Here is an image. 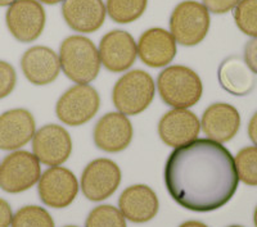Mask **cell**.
Segmentation results:
<instances>
[{
    "label": "cell",
    "mask_w": 257,
    "mask_h": 227,
    "mask_svg": "<svg viewBox=\"0 0 257 227\" xmlns=\"http://www.w3.org/2000/svg\"><path fill=\"white\" fill-rule=\"evenodd\" d=\"M164 176L171 198L193 212L224 207L239 182L230 151L210 139H196L176 148L167 159Z\"/></svg>",
    "instance_id": "1"
},
{
    "label": "cell",
    "mask_w": 257,
    "mask_h": 227,
    "mask_svg": "<svg viewBox=\"0 0 257 227\" xmlns=\"http://www.w3.org/2000/svg\"><path fill=\"white\" fill-rule=\"evenodd\" d=\"M63 73L76 84H89L100 71L99 52L90 39L73 35L64 39L59 49Z\"/></svg>",
    "instance_id": "2"
},
{
    "label": "cell",
    "mask_w": 257,
    "mask_h": 227,
    "mask_svg": "<svg viewBox=\"0 0 257 227\" xmlns=\"http://www.w3.org/2000/svg\"><path fill=\"white\" fill-rule=\"evenodd\" d=\"M157 89L169 107L187 109L199 102L203 94L199 76L185 66H171L158 75Z\"/></svg>",
    "instance_id": "3"
},
{
    "label": "cell",
    "mask_w": 257,
    "mask_h": 227,
    "mask_svg": "<svg viewBox=\"0 0 257 227\" xmlns=\"http://www.w3.org/2000/svg\"><path fill=\"white\" fill-rule=\"evenodd\" d=\"M155 82L146 71L125 73L116 82L112 93L114 107L125 116H137L146 111L155 98Z\"/></svg>",
    "instance_id": "4"
},
{
    "label": "cell",
    "mask_w": 257,
    "mask_h": 227,
    "mask_svg": "<svg viewBox=\"0 0 257 227\" xmlns=\"http://www.w3.org/2000/svg\"><path fill=\"white\" fill-rule=\"evenodd\" d=\"M210 29V15L203 4L185 0L175 7L170 17V32L183 47L202 43Z\"/></svg>",
    "instance_id": "5"
},
{
    "label": "cell",
    "mask_w": 257,
    "mask_h": 227,
    "mask_svg": "<svg viewBox=\"0 0 257 227\" xmlns=\"http://www.w3.org/2000/svg\"><path fill=\"white\" fill-rule=\"evenodd\" d=\"M100 107L99 94L88 84H77L61 96L56 105V114L68 126H81L89 122Z\"/></svg>",
    "instance_id": "6"
},
{
    "label": "cell",
    "mask_w": 257,
    "mask_h": 227,
    "mask_svg": "<svg viewBox=\"0 0 257 227\" xmlns=\"http://www.w3.org/2000/svg\"><path fill=\"white\" fill-rule=\"evenodd\" d=\"M40 162L26 150H17L4 158L0 164V187L17 194L29 190L40 178Z\"/></svg>",
    "instance_id": "7"
},
{
    "label": "cell",
    "mask_w": 257,
    "mask_h": 227,
    "mask_svg": "<svg viewBox=\"0 0 257 227\" xmlns=\"http://www.w3.org/2000/svg\"><path fill=\"white\" fill-rule=\"evenodd\" d=\"M45 11L38 0H16L7 11L9 32L20 43L35 41L45 27Z\"/></svg>",
    "instance_id": "8"
},
{
    "label": "cell",
    "mask_w": 257,
    "mask_h": 227,
    "mask_svg": "<svg viewBox=\"0 0 257 227\" xmlns=\"http://www.w3.org/2000/svg\"><path fill=\"white\" fill-rule=\"evenodd\" d=\"M121 183L120 167L113 160L99 158L86 166L81 176V190L91 201H100L118 189Z\"/></svg>",
    "instance_id": "9"
},
{
    "label": "cell",
    "mask_w": 257,
    "mask_h": 227,
    "mask_svg": "<svg viewBox=\"0 0 257 227\" xmlns=\"http://www.w3.org/2000/svg\"><path fill=\"white\" fill-rule=\"evenodd\" d=\"M39 195L41 201L52 208L68 207L79 192V182L70 169L52 167L40 176Z\"/></svg>",
    "instance_id": "10"
},
{
    "label": "cell",
    "mask_w": 257,
    "mask_h": 227,
    "mask_svg": "<svg viewBox=\"0 0 257 227\" xmlns=\"http://www.w3.org/2000/svg\"><path fill=\"white\" fill-rule=\"evenodd\" d=\"M32 150L39 162L47 166H61L70 158L72 140L66 128L50 125L41 127L32 137Z\"/></svg>",
    "instance_id": "11"
},
{
    "label": "cell",
    "mask_w": 257,
    "mask_h": 227,
    "mask_svg": "<svg viewBox=\"0 0 257 227\" xmlns=\"http://www.w3.org/2000/svg\"><path fill=\"white\" fill-rule=\"evenodd\" d=\"M137 56V43L128 32L113 30L105 34L100 40V63L109 72L120 73L127 71L134 64Z\"/></svg>",
    "instance_id": "12"
},
{
    "label": "cell",
    "mask_w": 257,
    "mask_h": 227,
    "mask_svg": "<svg viewBox=\"0 0 257 227\" xmlns=\"http://www.w3.org/2000/svg\"><path fill=\"white\" fill-rule=\"evenodd\" d=\"M201 131L198 117L188 109L167 112L158 123V135L166 145L179 148L197 139Z\"/></svg>",
    "instance_id": "13"
},
{
    "label": "cell",
    "mask_w": 257,
    "mask_h": 227,
    "mask_svg": "<svg viewBox=\"0 0 257 227\" xmlns=\"http://www.w3.org/2000/svg\"><path fill=\"white\" fill-rule=\"evenodd\" d=\"M94 143L108 153L125 150L133 140V125L125 114L120 112L107 113L95 123Z\"/></svg>",
    "instance_id": "14"
},
{
    "label": "cell",
    "mask_w": 257,
    "mask_h": 227,
    "mask_svg": "<svg viewBox=\"0 0 257 227\" xmlns=\"http://www.w3.org/2000/svg\"><path fill=\"white\" fill-rule=\"evenodd\" d=\"M137 50L144 64L153 68L165 67L175 58L176 41L171 32L156 27L142 34Z\"/></svg>",
    "instance_id": "15"
},
{
    "label": "cell",
    "mask_w": 257,
    "mask_h": 227,
    "mask_svg": "<svg viewBox=\"0 0 257 227\" xmlns=\"http://www.w3.org/2000/svg\"><path fill=\"white\" fill-rule=\"evenodd\" d=\"M105 6L102 0H63L62 16L73 31L93 34L105 20Z\"/></svg>",
    "instance_id": "16"
},
{
    "label": "cell",
    "mask_w": 257,
    "mask_h": 227,
    "mask_svg": "<svg viewBox=\"0 0 257 227\" xmlns=\"http://www.w3.org/2000/svg\"><path fill=\"white\" fill-rule=\"evenodd\" d=\"M21 68L25 77L36 86L52 84L61 71L59 57L47 47H32L22 56Z\"/></svg>",
    "instance_id": "17"
},
{
    "label": "cell",
    "mask_w": 257,
    "mask_h": 227,
    "mask_svg": "<svg viewBox=\"0 0 257 227\" xmlns=\"http://www.w3.org/2000/svg\"><path fill=\"white\" fill-rule=\"evenodd\" d=\"M35 135V120L26 109L18 108L0 114V149L16 150Z\"/></svg>",
    "instance_id": "18"
},
{
    "label": "cell",
    "mask_w": 257,
    "mask_h": 227,
    "mask_svg": "<svg viewBox=\"0 0 257 227\" xmlns=\"http://www.w3.org/2000/svg\"><path fill=\"white\" fill-rule=\"evenodd\" d=\"M202 131L216 143H226L237 135L240 126V116L233 105L215 103L202 116Z\"/></svg>",
    "instance_id": "19"
},
{
    "label": "cell",
    "mask_w": 257,
    "mask_h": 227,
    "mask_svg": "<svg viewBox=\"0 0 257 227\" xmlns=\"http://www.w3.org/2000/svg\"><path fill=\"white\" fill-rule=\"evenodd\" d=\"M120 212L126 219L134 223H144L155 218L158 212L156 192L147 185H133L123 190L118 199Z\"/></svg>",
    "instance_id": "20"
},
{
    "label": "cell",
    "mask_w": 257,
    "mask_h": 227,
    "mask_svg": "<svg viewBox=\"0 0 257 227\" xmlns=\"http://www.w3.org/2000/svg\"><path fill=\"white\" fill-rule=\"evenodd\" d=\"M219 82L225 91L231 95H248L254 89L256 77L251 68L240 57H229L219 67Z\"/></svg>",
    "instance_id": "21"
},
{
    "label": "cell",
    "mask_w": 257,
    "mask_h": 227,
    "mask_svg": "<svg viewBox=\"0 0 257 227\" xmlns=\"http://www.w3.org/2000/svg\"><path fill=\"white\" fill-rule=\"evenodd\" d=\"M147 3L148 0H107L105 11L116 24H132L142 17Z\"/></svg>",
    "instance_id": "22"
},
{
    "label": "cell",
    "mask_w": 257,
    "mask_h": 227,
    "mask_svg": "<svg viewBox=\"0 0 257 227\" xmlns=\"http://www.w3.org/2000/svg\"><path fill=\"white\" fill-rule=\"evenodd\" d=\"M234 162L238 178L248 186H257V146L243 148Z\"/></svg>",
    "instance_id": "23"
},
{
    "label": "cell",
    "mask_w": 257,
    "mask_h": 227,
    "mask_svg": "<svg viewBox=\"0 0 257 227\" xmlns=\"http://www.w3.org/2000/svg\"><path fill=\"white\" fill-rule=\"evenodd\" d=\"M12 227H54V221L44 208L26 205L13 215Z\"/></svg>",
    "instance_id": "24"
},
{
    "label": "cell",
    "mask_w": 257,
    "mask_h": 227,
    "mask_svg": "<svg viewBox=\"0 0 257 227\" xmlns=\"http://www.w3.org/2000/svg\"><path fill=\"white\" fill-rule=\"evenodd\" d=\"M234 20L243 34L257 38V0H240L234 11Z\"/></svg>",
    "instance_id": "25"
},
{
    "label": "cell",
    "mask_w": 257,
    "mask_h": 227,
    "mask_svg": "<svg viewBox=\"0 0 257 227\" xmlns=\"http://www.w3.org/2000/svg\"><path fill=\"white\" fill-rule=\"evenodd\" d=\"M85 227H126L125 217L112 205H99L89 213Z\"/></svg>",
    "instance_id": "26"
},
{
    "label": "cell",
    "mask_w": 257,
    "mask_h": 227,
    "mask_svg": "<svg viewBox=\"0 0 257 227\" xmlns=\"http://www.w3.org/2000/svg\"><path fill=\"white\" fill-rule=\"evenodd\" d=\"M17 84V75L12 64L0 61V99L12 93Z\"/></svg>",
    "instance_id": "27"
},
{
    "label": "cell",
    "mask_w": 257,
    "mask_h": 227,
    "mask_svg": "<svg viewBox=\"0 0 257 227\" xmlns=\"http://www.w3.org/2000/svg\"><path fill=\"white\" fill-rule=\"evenodd\" d=\"M239 2L240 0H203V6L208 12L222 15V13L230 12L231 9L238 6Z\"/></svg>",
    "instance_id": "28"
},
{
    "label": "cell",
    "mask_w": 257,
    "mask_h": 227,
    "mask_svg": "<svg viewBox=\"0 0 257 227\" xmlns=\"http://www.w3.org/2000/svg\"><path fill=\"white\" fill-rule=\"evenodd\" d=\"M244 62L257 75V38L249 40L244 47Z\"/></svg>",
    "instance_id": "29"
},
{
    "label": "cell",
    "mask_w": 257,
    "mask_h": 227,
    "mask_svg": "<svg viewBox=\"0 0 257 227\" xmlns=\"http://www.w3.org/2000/svg\"><path fill=\"white\" fill-rule=\"evenodd\" d=\"M12 209L4 199L0 198V227H9L12 223Z\"/></svg>",
    "instance_id": "30"
},
{
    "label": "cell",
    "mask_w": 257,
    "mask_h": 227,
    "mask_svg": "<svg viewBox=\"0 0 257 227\" xmlns=\"http://www.w3.org/2000/svg\"><path fill=\"white\" fill-rule=\"evenodd\" d=\"M248 135L252 143L257 145V112L252 116L251 121L248 123Z\"/></svg>",
    "instance_id": "31"
},
{
    "label": "cell",
    "mask_w": 257,
    "mask_h": 227,
    "mask_svg": "<svg viewBox=\"0 0 257 227\" xmlns=\"http://www.w3.org/2000/svg\"><path fill=\"white\" fill-rule=\"evenodd\" d=\"M179 227H208V226H206L205 223H202V222L199 221H187L183 224H180Z\"/></svg>",
    "instance_id": "32"
},
{
    "label": "cell",
    "mask_w": 257,
    "mask_h": 227,
    "mask_svg": "<svg viewBox=\"0 0 257 227\" xmlns=\"http://www.w3.org/2000/svg\"><path fill=\"white\" fill-rule=\"evenodd\" d=\"M39 2H43L44 4H49V6H53V4L61 3V2H63V0H39Z\"/></svg>",
    "instance_id": "33"
},
{
    "label": "cell",
    "mask_w": 257,
    "mask_h": 227,
    "mask_svg": "<svg viewBox=\"0 0 257 227\" xmlns=\"http://www.w3.org/2000/svg\"><path fill=\"white\" fill-rule=\"evenodd\" d=\"M15 2H16V0H0V7L11 6V4H13Z\"/></svg>",
    "instance_id": "34"
},
{
    "label": "cell",
    "mask_w": 257,
    "mask_h": 227,
    "mask_svg": "<svg viewBox=\"0 0 257 227\" xmlns=\"http://www.w3.org/2000/svg\"><path fill=\"white\" fill-rule=\"evenodd\" d=\"M253 222H254V226L257 227V207L254 209V214H253Z\"/></svg>",
    "instance_id": "35"
},
{
    "label": "cell",
    "mask_w": 257,
    "mask_h": 227,
    "mask_svg": "<svg viewBox=\"0 0 257 227\" xmlns=\"http://www.w3.org/2000/svg\"><path fill=\"white\" fill-rule=\"evenodd\" d=\"M229 227H243V226H238V224H233V226H229Z\"/></svg>",
    "instance_id": "36"
},
{
    "label": "cell",
    "mask_w": 257,
    "mask_h": 227,
    "mask_svg": "<svg viewBox=\"0 0 257 227\" xmlns=\"http://www.w3.org/2000/svg\"><path fill=\"white\" fill-rule=\"evenodd\" d=\"M66 227H77V226H66Z\"/></svg>",
    "instance_id": "37"
}]
</instances>
